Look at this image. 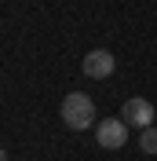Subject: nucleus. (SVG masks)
<instances>
[{
  "label": "nucleus",
  "mask_w": 157,
  "mask_h": 161,
  "mask_svg": "<svg viewBox=\"0 0 157 161\" xmlns=\"http://www.w3.org/2000/svg\"><path fill=\"white\" fill-rule=\"evenodd\" d=\"M62 121H66L69 132H84L95 125V103L84 95V92H69L62 99Z\"/></svg>",
  "instance_id": "obj_1"
},
{
  "label": "nucleus",
  "mask_w": 157,
  "mask_h": 161,
  "mask_svg": "<svg viewBox=\"0 0 157 161\" xmlns=\"http://www.w3.org/2000/svg\"><path fill=\"white\" fill-rule=\"evenodd\" d=\"M154 117H157V110H154V103L150 99H124V110H121V121H124L128 128H150L154 125Z\"/></svg>",
  "instance_id": "obj_2"
},
{
  "label": "nucleus",
  "mask_w": 157,
  "mask_h": 161,
  "mask_svg": "<svg viewBox=\"0 0 157 161\" xmlns=\"http://www.w3.org/2000/svg\"><path fill=\"white\" fill-rule=\"evenodd\" d=\"M95 139L102 150H121L128 143V125L121 117H106V121H99V128H95Z\"/></svg>",
  "instance_id": "obj_3"
},
{
  "label": "nucleus",
  "mask_w": 157,
  "mask_h": 161,
  "mask_svg": "<svg viewBox=\"0 0 157 161\" xmlns=\"http://www.w3.org/2000/svg\"><path fill=\"white\" fill-rule=\"evenodd\" d=\"M113 66H117L113 55L99 48V51H88V55H84V66H80V70L88 73V77H95V80H106L110 73H113Z\"/></svg>",
  "instance_id": "obj_4"
},
{
  "label": "nucleus",
  "mask_w": 157,
  "mask_h": 161,
  "mask_svg": "<svg viewBox=\"0 0 157 161\" xmlns=\"http://www.w3.org/2000/svg\"><path fill=\"white\" fill-rule=\"evenodd\" d=\"M139 150L150 154V158H157V128H154V125L139 132Z\"/></svg>",
  "instance_id": "obj_5"
},
{
  "label": "nucleus",
  "mask_w": 157,
  "mask_h": 161,
  "mask_svg": "<svg viewBox=\"0 0 157 161\" xmlns=\"http://www.w3.org/2000/svg\"><path fill=\"white\" fill-rule=\"evenodd\" d=\"M0 161H8V154H4V150H0Z\"/></svg>",
  "instance_id": "obj_6"
}]
</instances>
